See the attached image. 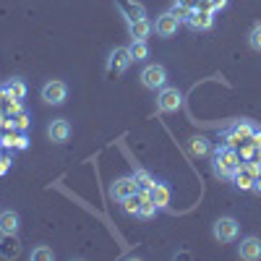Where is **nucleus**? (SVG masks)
I'll list each match as a JSON object with an SVG mask.
<instances>
[{"label": "nucleus", "mask_w": 261, "mask_h": 261, "mask_svg": "<svg viewBox=\"0 0 261 261\" xmlns=\"http://www.w3.org/2000/svg\"><path fill=\"white\" fill-rule=\"evenodd\" d=\"M241 165H243V160H241V154H238V149H232V146L220 144V146L212 151V172H214L217 178L230 180Z\"/></svg>", "instance_id": "nucleus-1"}, {"label": "nucleus", "mask_w": 261, "mask_h": 261, "mask_svg": "<svg viewBox=\"0 0 261 261\" xmlns=\"http://www.w3.org/2000/svg\"><path fill=\"white\" fill-rule=\"evenodd\" d=\"M134 63V58H130L128 47H115L110 55H107V63H105V73L110 79H118L128 71V65Z\"/></svg>", "instance_id": "nucleus-2"}, {"label": "nucleus", "mask_w": 261, "mask_h": 261, "mask_svg": "<svg viewBox=\"0 0 261 261\" xmlns=\"http://www.w3.org/2000/svg\"><path fill=\"white\" fill-rule=\"evenodd\" d=\"M141 84H144V89H149V92H160L162 86H167V68L162 63H151V65H146V68L141 71Z\"/></svg>", "instance_id": "nucleus-3"}, {"label": "nucleus", "mask_w": 261, "mask_h": 261, "mask_svg": "<svg viewBox=\"0 0 261 261\" xmlns=\"http://www.w3.org/2000/svg\"><path fill=\"white\" fill-rule=\"evenodd\" d=\"M238 232H241V225H238L235 217H220L212 227V235L217 243H232L238 241Z\"/></svg>", "instance_id": "nucleus-4"}, {"label": "nucleus", "mask_w": 261, "mask_h": 261, "mask_svg": "<svg viewBox=\"0 0 261 261\" xmlns=\"http://www.w3.org/2000/svg\"><path fill=\"white\" fill-rule=\"evenodd\" d=\"M183 105V92L178 86H162L157 92V110L160 113H178Z\"/></svg>", "instance_id": "nucleus-5"}, {"label": "nucleus", "mask_w": 261, "mask_h": 261, "mask_svg": "<svg viewBox=\"0 0 261 261\" xmlns=\"http://www.w3.org/2000/svg\"><path fill=\"white\" fill-rule=\"evenodd\" d=\"M65 99H68V84H65V81L53 79V81H47L45 86H42V102H45V105L58 107V105H63Z\"/></svg>", "instance_id": "nucleus-6"}, {"label": "nucleus", "mask_w": 261, "mask_h": 261, "mask_svg": "<svg viewBox=\"0 0 261 261\" xmlns=\"http://www.w3.org/2000/svg\"><path fill=\"white\" fill-rule=\"evenodd\" d=\"M261 172V167L258 165H253V162H243L241 167L235 170V175L230 178L241 191H253V183H256V175Z\"/></svg>", "instance_id": "nucleus-7"}, {"label": "nucleus", "mask_w": 261, "mask_h": 261, "mask_svg": "<svg viewBox=\"0 0 261 261\" xmlns=\"http://www.w3.org/2000/svg\"><path fill=\"white\" fill-rule=\"evenodd\" d=\"M134 193H139V180H136L134 175L118 178V180H113V186H110V196H113L115 201H123V199H128V196H134Z\"/></svg>", "instance_id": "nucleus-8"}, {"label": "nucleus", "mask_w": 261, "mask_h": 261, "mask_svg": "<svg viewBox=\"0 0 261 261\" xmlns=\"http://www.w3.org/2000/svg\"><path fill=\"white\" fill-rule=\"evenodd\" d=\"M178 29H180V21H178V16L172 13V11L157 16V21H154V32H157V37H162V39L178 34Z\"/></svg>", "instance_id": "nucleus-9"}, {"label": "nucleus", "mask_w": 261, "mask_h": 261, "mask_svg": "<svg viewBox=\"0 0 261 261\" xmlns=\"http://www.w3.org/2000/svg\"><path fill=\"white\" fill-rule=\"evenodd\" d=\"M186 24H188L191 29L209 32V29L214 27V11H209V8H193V13H191V18L186 21Z\"/></svg>", "instance_id": "nucleus-10"}, {"label": "nucleus", "mask_w": 261, "mask_h": 261, "mask_svg": "<svg viewBox=\"0 0 261 261\" xmlns=\"http://www.w3.org/2000/svg\"><path fill=\"white\" fill-rule=\"evenodd\" d=\"M238 256L243 261H258L261 258V238H256V235L243 238L241 246H238Z\"/></svg>", "instance_id": "nucleus-11"}, {"label": "nucleus", "mask_w": 261, "mask_h": 261, "mask_svg": "<svg viewBox=\"0 0 261 261\" xmlns=\"http://www.w3.org/2000/svg\"><path fill=\"white\" fill-rule=\"evenodd\" d=\"M21 253L18 232H0V258H16Z\"/></svg>", "instance_id": "nucleus-12"}, {"label": "nucleus", "mask_w": 261, "mask_h": 261, "mask_svg": "<svg viewBox=\"0 0 261 261\" xmlns=\"http://www.w3.org/2000/svg\"><path fill=\"white\" fill-rule=\"evenodd\" d=\"M47 136H50V141H55V144H65V141L71 139V123L65 120V118L53 120V123L47 125Z\"/></svg>", "instance_id": "nucleus-13"}, {"label": "nucleus", "mask_w": 261, "mask_h": 261, "mask_svg": "<svg viewBox=\"0 0 261 261\" xmlns=\"http://www.w3.org/2000/svg\"><path fill=\"white\" fill-rule=\"evenodd\" d=\"M151 32H154V24L144 16V18H136V21H128V34L130 39H146Z\"/></svg>", "instance_id": "nucleus-14"}, {"label": "nucleus", "mask_w": 261, "mask_h": 261, "mask_svg": "<svg viewBox=\"0 0 261 261\" xmlns=\"http://www.w3.org/2000/svg\"><path fill=\"white\" fill-rule=\"evenodd\" d=\"M151 191V199H154V204H157V209H167L170 206V199H172V191H170V186L167 183H154L149 188Z\"/></svg>", "instance_id": "nucleus-15"}, {"label": "nucleus", "mask_w": 261, "mask_h": 261, "mask_svg": "<svg viewBox=\"0 0 261 261\" xmlns=\"http://www.w3.org/2000/svg\"><path fill=\"white\" fill-rule=\"evenodd\" d=\"M139 196H141V206H139V217L141 220H151L157 214V204L151 199V191L149 188H139Z\"/></svg>", "instance_id": "nucleus-16"}, {"label": "nucleus", "mask_w": 261, "mask_h": 261, "mask_svg": "<svg viewBox=\"0 0 261 261\" xmlns=\"http://www.w3.org/2000/svg\"><path fill=\"white\" fill-rule=\"evenodd\" d=\"M18 227H21L18 212H13V209L0 212V232H18Z\"/></svg>", "instance_id": "nucleus-17"}, {"label": "nucleus", "mask_w": 261, "mask_h": 261, "mask_svg": "<svg viewBox=\"0 0 261 261\" xmlns=\"http://www.w3.org/2000/svg\"><path fill=\"white\" fill-rule=\"evenodd\" d=\"M120 8H123V16L128 21H136V18H144L146 16L144 6L141 3H134V0H120Z\"/></svg>", "instance_id": "nucleus-18"}, {"label": "nucleus", "mask_w": 261, "mask_h": 261, "mask_svg": "<svg viewBox=\"0 0 261 261\" xmlns=\"http://www.w3.org/2000/svg\"><path fill=\"white\" fill-rule=\"evenodd\" d=\"M3 89H6V94L13 97V99H24V97H27V81H24V79H11L8 84H3Z\"/></svg>", "instance_id": "nucleus-19"}, {"label": "nucleus", "mask_w": 261, "mask_h": 261, "mask_svg": "<svg viewBox=\"0 0 261 261\" xmlns=\"http://www.w3.org/2000/svg\"><path fill=\"white\" fill-rule=\"evenodd\" d=\"M128 53H130V58H134L136 63L146 60V58H149V45H146V39H130Z\"/></svg>", "instance_id": "nucleus-20"}, {"label": "nucleus", "mask_w": 261, "mask_h": 261, "mask_svg": "<svg viewBox=\"0 0 261 261\" xmlns=\"http://www.w3.org/2000/svg\"><path fill=\"white\" fill-rule=\"evenodd\" d=\"M188 149H191V154H196V157L212 154V146H209V141H206L204 136H193V139L188 141Z\"/></svg>", "instance_id": "nucleus-21"}, {"label": "nucleus", "mask_w": 261, "mask_h": 261, "mask_svg": "<svg viewBox=\"0 0 261 261\" xmlns=\"http://www.w3.org/2000/svg\"><path fill=\"white\" fill-rule=\"evenodd\" d=\"M253 130H256V125H253L251 120H241V123L232 125V134L241 139V141H248V139L253 136Z\"/></svg>", "instance_id": "nucleus-22"}, {"label": "nucleus", "mask_w": 261, "mask_h": 261, "mask_svg": "<svg viewBox=\"0 0 261 261\" xmlns=\"http://www.w3.org/2000/svg\"><path fill=\"white\" fill-rule=\"evenodd\" d=\"M29 258H32V261H53V258H55V253H53V248H50V246H37V248H32Z\"/></svg>", "instance_id": "nucleus-23"}, {"label": "nucleus", "mask_w": 261, "mask_h": 261, "mask_svg": "<svg viewBox=\"0 0 261 261\" xmlns=\"http://www.w3.org/2000/svg\"><path fill=\"white\" fill-rule=\"evenodd\" d=\"M120 204H123V212H125V214H136V217H139L141 196H139V193H134V196H128V199H123Z\"/></svg>", "instance_id": "nucleus-24"}, {"label": "nucleus", "mask_w": 261, "mask_h": 261, "mask_svg": "<svg viewBox=\"0 0 261 261\" xmlns=\"http://www.w3.org/2000/svg\"><path fill=\"white\" fill-rule=\"evenodd\" d=\"M248 45H251V50L261 53V21H256V24L251 27V32H248Z\"/></svg>", "instance_id": "nucleus-25"}, {"label": "nucleus", "mask_w": 261, "mask_h": 261, "mask_svg": "<svg viewBox=\"0 0 261 261\" xmlns=\"http://www.w3.org/2000/svg\"><path fill=\"white\" fill-rule=\"evenodd\" d=\"M11 120H13V125H16L18 130H27V128H29V123H32V118H29V113H27V110H18Z\"/></svg>", "instance_id": "nucleus-26"}, {"label": "nucleus", "mask_w": 261, "mask_h": 261, "mask_svg": "<svg viewBox=\"0 0 261 261\" xmlns=\"http://www.w3.org/2000/svg\"><path fill=\"white\" fill-rule=\"evenodd\" d=\"M134 178L139 180V188H151V186H154V183H157V180H154V178H151V175H149V172H146V170H136V175H134Z\"/></svg>", "instance_id": "nucleus-27"}, {"label": "nucleus", "mask_w": 261, "mask_h": 261, "mask_svg": "<svg viewBox=\"0 0 261 261\" xmlns=\"http://www.w3.org/2000/svg\"><path fill=\"white\" fill-rule=\"evenodd\" d=\"M170 11L178 16V21H180V24H186V21L191 18V13H193V8H186V6H178V3H172V8H170Z\"/></svg>", "instance_id": "nucleus-28"}, {"label": "nucleus", "mask_w": 261, "mask_h": 261, "mask_svg": "<svg viewBox=\"0 0 261 261\" xmlns=\"http://www.w3.org/2000/svg\"><path fill=\"white\" fill-rule=\"evenodd\" d=\"M29 146V136L24 134V130H16V136H13V149H27Z\"/></svg>", "instance_id": "nucleus-29"}, {"label": "nucleus", "mask_w": 261, "mask_h": 261, "mask_svg": "<svg viewBox=\"0 0 261 261\" xmlns=\"http://www.w3.org/2000/svg\"><path fill=\"white\" fill-rule=\"evenodd\" d=\"M204 3H209V6H212V11L217 13V11H222V8L227 6V0H204Z\"/></svg>", "instance_id": "nucleus-30"}, {"label": "nucleus", "mask_w": 261, "mask_h": 261, "mask_svg": "<svg viewBox=\"0 0 261 261\" xmlns=\"http://www.w3.org/2000/svg\"><path fill=\"white\" fill-rule=\"evenodd\" d=\"M178 6H186V8H199V0H172Z\"/></svg>", "instance_id": "nucleus-31"}, {"label": "nucleus", "mask_w": 261, "mask_h": 261, "mask_svg": "<svg viewBox=\"0 0 261 261\" xmlns=\"http://www.w3.org/2000/svg\"><path fill=\"white\" fill-rule=\"evenodd\" d=\"M8 170H11V160H3V157H0V175H6Z\"/></svg>", "instance_id": "nucleus-32"}, {"label": "nucleus", "mask_w": 261, "mask_h": 261, "mask_svg": "<svg viewBox=\"0 0 261 261\" xmlns=\"http://www.w3.org/2000/svg\"><path fill=\"white\" fill-rule=\"evenodd\" d=\"M251 141H253V146H258V149H261V128H256V130H253Z\"/></svg>", "instance_id": "nucleus-33"}, {"label": "nucleus", "mask_w": 261, "mask_h": 261, "mask_svg": "<svg viewBox=\"0 0 261 261\" xmlns=\"http://www.w3.org/2000/svg\"><path fill=\"white\" fill-rule=\"evenodd\" d=\"M253 191H258V193H261V172H258V175H256V183H253Z\"/></svg>", "instance_id": "nucleus-34"}]
</instances>
